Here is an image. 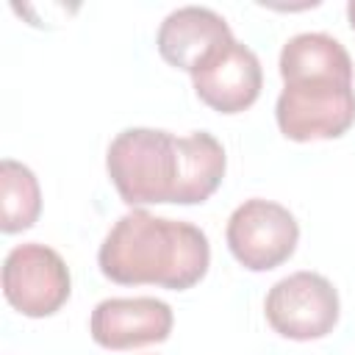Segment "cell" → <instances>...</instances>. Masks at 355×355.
<instances>
[{"instance_id": "obj_1", "label": "cell", "mask_w": 355, "mask_h": 355, "mask_svg": "<svg viewBox=\"0 0 355 355\" xmlns=\"http://www.w3.org/2000/svg\"><path fill=\"white\" fill-rule=\"evenodd\" d=\"M225 147L208 130L175 136L158 128H125L105 153V169L125 205L205 202L225 178Z\"/></svg>"}, {"instance_id": "obj_2", "label": "cell", "mask_w": 355, "mask_h": 355, "mask_svg": "<svg viewBox=\"0 0 355 355\" xmlns=\"http://www.w3.org/2000/svg\"><path fill=\"white\" fill-rule=\"evenodd\" d=\"M100 272L119 286H164L186 291L211 266L208 236L183 219L133 208L114 222L97 250Z\"/></svg>"}, {"instance_id": "obj_3", "label": "cell", "mask_w": 355, "mask_h": 355, "mask_svg": "<svg viewBox=\"0 0 355 355\" xmlns=\"http://www.w3.org/2000/svg\"><path fill=\"white\" fill-rule=\"evenodd\" d=\"M277 128L291 141L338 139L355 125V89L341 78H294L275 105Z\"/></svg>"}, {"instance_id": "obj_4", "label": "cell", "mask_w": 355, "mask_h": 355, "mask_svg": "<svg viewBox=\"0 0 355 355\" xmlns=\"http://www.w3.org/2000/svg\"><path fill=\"white\" fill-rule=\"evenodd\" d=\"M233 258L250 272H269L288 261L300 241V225L294 214L272 200H244L225 227Z\"/></svg>"}, {"instance_id": "obj_5", "label": "cell", "mask_w": 355, "mask_h": 355, "mask_svg": "<svg viewBox=\"0 0 355 355\" xmlns=\"http://www.w3.org/2000/svg\"><path fill=\"white\" fill-rule=\"evenodd\" d=\"M338 311V291L319 272H294L277 280L263 302L272 330L291 341H313L333 333Z\"/></svg>"}, {"instance_id": "obj_6", "label": "cell", "mask_w": 355, "mask_h": 355, "mask_svg": "<svg viewBox=\"0 0 355 355\" xmlns=\"http://www.w3.org/2000/svg\"><path fill=\"white\" fill-rule=\"evenodd\" d=\"M72 291L64 258L39 241L17 244L3 261V294L14 311L31 319L53 316Z\"/></svg>"}, {"instance_id": "obj_7", "label": "cell", "mask_w": 355, "mask_h": 355, "mask_svg": "<svg viewBox=\"0 0 355 355\" xmlns=\"http://www.w3.org/2000/svg\"><path fill=\"white\" fill-rule=\"evenodd\" d=\"M191 83L197 97L208 108L219 114H239L258 100L263 69L258 55L247 44L230 39L191 72Z\"/></svg>"}, {"instance_id": "obj_8", "label": "cell", "mask_w": 355, "mask_h": 355, "mask_svg": "<svg viewBox=\"0 0 355 355\" xmlns=\"http://www.w3.org/2000/svg\"><path fill=\"white\" fill-rule=\"evenodd\" d=\"M172 308L155 297H111L89 316L92 338L105 349H133L161 344L172 333Z\"/></svg>"}, {"instance_id": "obj_9", "label": "cell", "mask_w": 355, "mask_h": 355, "mask_svg": "<svg viewBox=\"0 0 355 355\" xmlns=\"http://www.w3.org/2000/svg\"><path fill=\"white\" fill-rule=\"evenodd\" d=\"M230 39L236 36L222 14L205 6H183L166 14V19L158 28L155 44L166 64L186 69L191 75Z\"/></svg>"}, {"instance_id": "obj_10", "label": "cell", "mask_w": 355, "mask_h": 355, "mask_svg": "<svg viewBox=\"0 0 355 355\" xmlns=\"http://www.w3.org/2000/svg\"><path fill=\"white\" fill-rule=\"evenodd\" d=\"M280 78H341L352 80V58L330 33H297L280 50Z\"/></svg>"}, {"instance_id": "obj_11", "label": "cell", "mask_w": 355, "mask_h": 355, "mask_svg": "<svg viewBox=\"0 0 355 355\" xmlns=\"http://www.w3.org/2000/svg\"><path fill=\"white\" fill-rule=\"evenodd\" d=\"M42 214V191L36 175L14 161H0V230L3 233H19L36 225Z\"/></svg>"}, {"instance_id": "obj_12", "label": "cell", "mask_w": 355, "mask_h": 355, "mask_svg": "<svg viewBox=\"0 0 355 355\" xmlns=\"http://www.w3.org/2000/svg\"><path fill=\"white\" fill-rule=\"evenodd\" d=\"M347 19H349V25H352V31H355V0L347 3Z\"/></svg>"}]
</instances>
